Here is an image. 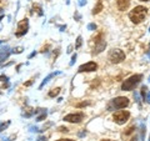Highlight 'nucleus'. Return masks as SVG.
Returning a JSON list of instances; mask_svg holds the SVG:
<instances>
[{"mask_svg": "<svg viewBox=\"0 0 150 141\" xmlns=\"http://www.w3.org/2000/svg\"><path fill=\"white\" fill-rule=\"evenodd\" d=\"M58 141H75V140H71V139H60Z\"/></svg>", "mask_w": 150, "mask_h": 141, "instance_id": "obj_30", "label": "nucleus"}, {"mask_svg": "<svg viewBox=\"0 0 150 141\" xmlns=\"http://www.w3.org/2000/svg\"><path fill=\"white\" fill-rule=\"evenodd\" d=\"M33 9H34V10H36V13H38V15H43V11H41V6L40 5H34V6H33Z\"/></svg>", "mask_w": 150, "mask_h": 141, "instance_id": "obj_17", "label": "nucleus"}, {"mask_svg": "<svg viewBox=\"0 0 150 141\" xmlns=\"http://www.w3.org/2000/svg\"><path fill=\"white\" fill-rule=\"evenodd\" d=\"M101 10H103V3L99 1V3L96 4V6H94V9H93V14H94V15H95V14H99Z\"/></svg>", "mask_w": 150, "mask_h": 141, "instance_id": "obj_14", "label": "nucleus"}, {"mask_svg": "<svg viewBox=\"0 0 150 141\" xmlns=\"http://www.w3.org/2000/svg\"><path fill=\"white\" fill-rule=\"evenodd\" d=\"M98 69V64L94 63V61H90V63H86L81 65L80 68H79V73H90V71H95Z\"/></svg>", "mask_w": 150, "mask_h": 141, "instance_id": "obj_7", "label": "nucleus"}, {"mask_svg": "<svg viewBox=\"0 0 150 141\" xmlns=\"http://www.w3.org/2000/svg\"><path fill=\"white\" fill-rule=\"evenodd\" d=\"M146 13H148V9L145 6H135L133 10L129 13V18L130 20L134 23V24H140L145 20V16H146Z\"/></svg>", "mask_w": 150, "mask_h": 141, "instance_id": "obj_1", "label": "nucleus"}, {"mask_svg": "<svg viewBox=\"0 0 150 141\" xmlns=\"http://www.w3.org/2000/svg\"><path fill=\"white\" fill-rule=\"evenodd\" d=\"M146 90H148V87L146 86H143L142 87V92H140V94H142V97H143L144 101H145V97H146Z\"/></svg>", "mask_w": 150, "mask_h": 141, "instance_id": "obj_19", "label": "nucleus"}, {"mask_svg": "<svg viewBox=\"0 0 150 141\" xmlns=\"http://www.w3.org/2000/svg\"><path fill=\"white\" fill-rule=\"evenodd\" d=\"M60 90H62V89H60V87L51 89V90L49 91V96H50V97H55V96H58L59 94H60Z\"/></svg>", "mask_w": 150, "mask_h": 141, "instance_id": "obj_13", "label": "nucleus"}, {"mask_svg": "<svg viewBox=\"0 0 150 141\" xmlns=\"http://www.w3.org/2000/svg\"><path fill=\"white\" fill-rule=\"evenodd\" d=\"M28 30H29V20H28V19H23L21 21H19L18 30L15 32V35L16 36H23V35L26 34Z\"/></svg>", "mask_w": 150, "mask_h": 141, "instance_id": "obj_6", "label": "nucleus"}, {"mask_svg": "<svg viewBox=\"0 0 150 141\" xmlns=\"http://www.w3.org/2000/svg\"><path fill=\"white\" fill-rule=\"evenodd\" d=\"M109 60L112 64H119L125 60V54L123 50L120 49H112L109 53Z\"/></svg>", "mask_w": 150, "mask_h": 141, "instance_id": "obj_3", "label": "nucleus"}, {"mask_svg": "<svg viewBox=\"0 0 150 141\" xmlns=\"http://www.w3.org/2000/svg\"><path fill=\"white\" fill-rule=\"evenodd\" d=\"M140 1H149V0H140Z\"/></svg>", "mask_w": 150, "mask_h": 141, "instance_id": "obj_36", "label": "nucleus"}, {"mask_svg": "<svg viewBox=\"0 0 150 141\" xmlns=\"http://www.w3.org/2000/svg\"><path fill=\"white\" fill-rule=\"evenodd\" d=\"M59 131H62V133H64V131H65V133H67L68 129L67 128H59Z\"/></svg>", "mask_w": 150, "mask_h": 141, "instance_id": "obj_29", "label": "nucleus"}, {"mask_svg": "<svg viewBox=\"0 0 150 141\" xmlns=\"http://www.w3.org/2000/svg\"><path fill=\"white\" fill-rule=\"evenodd\" d=\"M145 101H148L149 104H150V91L146 94V97H145Z\"/></svg>", "mask_w": 150, "mask_h": 141, "instance_id": "obj_27", "label": "nucleus"}, {"mask_svg": "<svg viewBox=\"0 0 150 141\" xmlns=\"http://www.w3.org/2000/svg\"><path fill=\"white\" fill-rule=\"evenodd\" d=\"M149 81H150V78H149Z\"/></svg>", "mask_w": 150, "mask_h": 141, "instance_id": "obj_39", "label": "nucleus"}, {"mask_svg": "<svg viewBox=\"0 0 150 141\" xmlns=\"http://www.w3.org/2000/svg\"><path fill=\"white\" fill-rule=\"evenodd\" d=\"M105 48H106V41H105V40L98 41V43H95V48H94L93 54H99V53H101V51L104 50Z\"/></svg>", "mask_w": 150, "mask_h": 141, "instance_id": "obj_9", "label": "nucleus"}, {"mask_svg": "<svg viewBox=\"0 0 150 141\" xmlns=\"http://www.w3.org/2000/svg\"><path fill=\"white\" fill-rule=\"evenodd\" d=\"M129 117H130V112L129 111H116L115 114L112 115L114 121L116 124H119V125L125 124L126 121L129 120Z\"/></svg>", "mask_w": 150, "mask_h": 141, "instance_id": "obj_4", "label": "nucleus"}, {"mask_svg": "<svg viewBox=\"0 0 150 141\" xmlns=\"http://www.w3.org/2000/svg\"><path fill=\"white\" fill-rule=\"evenodd\" d=\"M0 1H1V0H0Z\"/></svg>", "mask_w": 150, "mask_h": 141, "instance_id": "obj_41", "label": "nucleus"}, {"mask_svg": "<svg viewBox=\"0 0 150 141\" xmlns=\"http://www.w3.org/2000/svg\"><path fill=\"white\" fill-rule=\"evenodd\" d=\"M116 5H118V9L120 11H124L129 8L130 0H118V4H116Z\"/></svg>", "mask_w": 150, "mask_h": 141, "instance_id": "obj_11", "label": "nucleus"}, {"mask_svg": "<svg viewBox=\"0 0 150 141\" xmlns=\"http://www.w3.org/2000/svg\"><path fill=\"white\" fill-rule=\"evenodd\" d=\"M133 131H134V126H131V128H129L128 129V131H126V135H129V134H131V133H133Z\"/></svg>", "mask_w": 150, "mask_h": 141, "instance_id": "obj_24", "label": "nucleus"}, {"mask_svg": "<svg viewBox=\"0 0 150 141\" xmlns=\"http://www.w3.org/2000/svg\"><path fill=\"white\" fill-rule=\"evenodd\" d=\"M84 115L83 114H69L64 117L65 121H68V123H80V121L83 120Z\"/></svg>", "mask_w": 150, "mask_h": 141, "instance_id": "obj_8", "label": "nucleus"}, {"mask_svg": "<svg viewBox=\"0 0 150 141\" xmlns=\"http://www.w3.org/2000/svg\"><path fill=\"white\" fill-rule=\"evenodd\" d=\"M9 125H10V121H6V123H1V124H0V133L5 130Z\"/></svg>", "mask_w": 150, "mask_h": 141, "instance_id": "obj_16", "label": "nucleus"}, {"mask_svg": "<svg viewBox=\"0 0 150 141\" xmlns=\"http://www.w3.org/2000/svg\"><path fill=\"white\" fill-rule=\"evenodd\" d=\"M35 54H36V53H35V51H34V53H31V54L29 55V59H31V58H34V56H35Z\"/></svg>", "mask_w": 150, "mask_h": 141, "instance_id": "obj_31", "label": "nucleus"}, {"mask_svg": "<svg viewBox=\"0 0 150 141\" xmlns=\"http://www.w3.org/2000/svg\"><path fill=\"white\" fill-rule=\"evenodd\" d=\"M8 80H9V78L6 76V75H1V76H0V81H3V82H8Z\"/></svg>", "mask_w": 150, "mask_h": 141, "instance_id": "obj_22", "label": "nucleus"}, {"mask_svg": "<svg viewBox=\"0 0 150 141\" xmlns=\"http://www.w3.org/2000/svg\"><path fill=\"white\" fill-rule=\"evenodd\" d=\"M86 4V0H79V5L83 6V5H85Z\"/></svg>", "mask_w": 150, "mask_h": 141, "instance_id": "obj_26", "label": "nucleus"}, {"mask_svg": "<svg viewBox=\"0 0 150 141\" xmlns=\"http://www.w3.org/2000/svg\"><path fill=\"white\" fill-rule=\"evenodd\" d=\"M101 141H110V140H108V139H105V140H101Z\"/></svg>", "mask_w": 150, "mask_h": 141, "instance_id": "obj_35", "label": "nucleus"}, {"mask_svg": "<svg viewBox=\"0 0 150 141\" xmlns=\"http://www.w3.org/2000/svg\"><path fill=\"white\" fill-rule=\"evenodd\" d=\"M3 19H4V16L1 15V16H0V24H1V21H3ZM0 29H1V26H0Z\"/></svg>", "mask_w": 150, "mask_h": 141, "instance_id": "obj_32", "label": "nucleus"}, {"mask_svg": "<svg viewBox=\"0 0 150 141\" xmlns=\"http://www.w3.org/2000/svg\"><path fill=\"white\" fill-rule=\"evenodd\" d=\"M86 105H89V102H81V104H78L76 106L78 107H83V106H86Z\"/></svg>", "mask_w": 150, "mask_h": 141, "instance_id": "obj_25", "label": "nucleus"}, {"mask_svg": "<svg viewBox=\"0 0 150 141\" xmlns=\"http://www.w3.org/2000/svg\"><path fill=\"white\" fill-rule=\"evenodd\" d=\"M128 105H129V99L124 96H119L111 101V106L115 107V109H124Z\"/></svg>", "mask_w": 150, "mask_h": 141, "instance_id": "obj_5", "label": "nucleus"}, {"mask_svg": "<svg viewBox=\"0 0 150 141\" xmlns=\"http://www.w3.org/2000/svg\"><path fill=\"white\" fill-rule=\"evenodd\" d=\"M44 140H46V139H45V137H40V139H39V141H44Z\"/></svg>", "mask_w": 150, "mask_h": 141, "instance_id": "obj_34", "label": "nucleus"}, {"mask_svg": "<svg viewBox=\"0 0 150 141\" xmlns=\"http://www.w3.org/2000/svg\"><path fill=\"white\" fill-rule=\"evenodd\" d=\"M46 119V111L44 110L43 112H41V115H39L36 117V121H43V120H45Z\"/></svg>", "mask_w": 150, "mask_h": 141, "instance_id": "obj_15", "label": "nucleus"}, {"mask_svg": "<svg viewBox=\"0 0 150 141\" xmlns=\"http://www.w3.org/2000/svg\"><path fill=\"white\" fill-rule=\"evenodd\" d=\"M149 31H150V29H149Z\"/></svg>", "mask_w": 150, "mask_h": 141, "instance_id": "obj_40", "label": "nucleus"}, {"mask_svg": "<svg viewBox=\"0 0 150 141\" xmlns=\"http://www.w3.org/2000/svg\"><path fill=\"white\" fill-rule=\"evenodd\" d=\"M33 82H34V80H33V79H31V80H30V81H28V82H25V86H30V85H31V84H33Z\"/></svg>", "mask_w": 150, "mask_h": 141, "instance_id": "obj_28", "label": "nucleus"}, {"mask_svg": "<svg viewBox=\"0 0 150 141\" xmlns=\"http://www.w3.org/2000/svg\"><path fill=\"white\" fill-rule=\"evenodd\" d=\"M1 11H3V9H0V14H1Z\"/></svg>", "mask_w": 150, "mask_h": 141, "instance_id": "obj_37", "label": "nucleus"}, {"mask_svg": "<svg viewBox=\"0 0 150 141\" xmlns=\"http://www.w3.org/2000/svg\"><path fill=\"white\" fill-rule=\"evenodd\" d=\"M81 44H83V37H81V36H78V39H76V45H75V48L79 49V48L81 46Z\"/></svg>", "mask_w": 150, "mask_h": 141, "instance_id": "obj_20", "label": "nucleus"}, {"mask_svg": "<svg viewBox=\"0 0 150 141\" xmlns=\"http://www.w3.org/2000/svg\"><path fill=\"white\" fill-rule=\"evenodd\" d=\"M76 58H78V55H76V54H73L71 60H70V65H74V63L76 61Z\"/></svg>", "mask_w": 150, "mask_h": 141, "instance_id": "obj_21", "label": "nucleus"}, {"mask_svg": "<svg viewBox=\"0 0 150 141\" xmlns=\"http://www.w3.org/2000/svg\"><path fill=\"white\" fill-rule=\"evenodd\" d=\"M58 74H59V73H51L50 75H48V76H46V78L44 79V81L40 84V86H39V89H40V90H41V89L44 87V85H45V84H48V82H49V80H50L51 78H54L55 75H58Z\"/></svg>", "mask_w": 150, "mask_h": 141, "instance_id": "obj_12", "label": "nucleus"}, {"mask_svg": "<svg viewBox=\"0 0 150 141\" xmlns=\"http://www.w3.org/2000/svg\"><path fill=\"white\" fill-rule=\"evenodd\" d=\"M1 44H3V41H1V40H0V45H1Z\"/></svg>", "mask_w": 150, "mask_h": 141, "instance_id": "obj_38", "label": "nucleus"}, {"mask_svg": "<svg viewBox=\"0 0 150 141\" xmlns=\"http://www.w3.org/2000/svg\"><path fill=\"white\" fill-rule=\"evenodd\" d=\"M130 141H138V139H137V137H133V139H131Z\"/></svg>", "mask_w": 150, "mask_h": 141, "instance_id": "obj_33", "label": "nucleus"}, {"mask_svg": "<svg viewBox=\"0 0 150 141\" xmlns=\"http://www.w3.org/2000/svg\"><path fill=\"white\" fill-rule=\"evenodd\" d=\"M9 55H10V49H9L8 46L3 48L1 50H0V63L5 61V60L9 58Z\"/></svg>", "mask_w": 150, "mask_h": 141, "instance_id": "obj_10", "label": "nucleus"}, {"mask_svg": "<svg viewBox=\"0 0 150 141\" xmlns=\"http://www.w3.org/2000/svg\"><path fill=\"white\" fill-rule=\"evenodd\" d=\"M23 51H24V48H23V46H18V48L14 49L11 53H14V54H21Z\"/></svg>", "mask_w": 150, "mask_h": 141, "instance_id": "obj_18", "label": "nucleus"}, {"mask_svg": "<svg viewBox=\"0 0 150 141\" xmlns=\"http://www.w3.org/2000/svg\"><path fill=\"white\" fill-rule=\"evenodd\" d=\"M96 29V25L95 24H89L88 25V30H95Z\"/></svg>", "mask_w": 150, "mask_h": 141, "instance_id": "obj_23", "label": "nucleus"}, {"mask_svg": "<svg viewBox=\"0 0 150 141\" xmlns=\"http://www.w3.org/2000/svg\"><path fill=\"white\" fill-rule=\"evenodd\" d=\"M143 79V75L140 74H137V75H133V76H130L125 80V81L123 82V85H121V90L124 91H130L133 90V89H135V86L138 85V84L142 81Z\"/></svg>", "mask_w": 150, "mask_h": 141, "instance_id": "obj_2", "label": "nucleus"}]
</instances>
